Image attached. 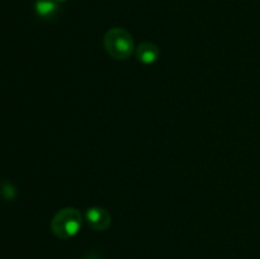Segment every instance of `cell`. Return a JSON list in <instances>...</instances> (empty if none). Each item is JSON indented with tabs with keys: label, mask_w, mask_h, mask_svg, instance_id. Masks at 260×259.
<instances>
[{
	"label": "cell",
	"mask_w": 260,
	"mask_h": 259,
	"mask_svg": "<svg viewBox=\"0 0 260 259\" xmlns=\"http://www.w3.org/2000/svg\"><path fill=\"white\" fill-rule=\"evenodd\" d=\"M83 225V215L74 207H66L58 211L51 221L53 235L60 239H70L80 231Z\"/></svg>",
	"instance_id": "6da1fadb"
},
{
	"label": "cell",
	"mask_w": 260,
	"mask_h": 259,
	"mask_svg": "<svg viewBox=\"0 0 260 259\" xmlns=\"http://www.w3.org/2000/svg\"><path fill=\"white\" fill-rule=\"evenodd\" d=\"M104 48L116 60H126L135 51L134 38L123 28H112L104 36Z\"/></svg>",
	"instance_id": "7a4b0ae2"
},
{
	"label": "cell",
	"mask_w": 260,
	"mask_h": 259,
	"mask_svg": "<svg viewBox=\"0 0 260 259\" xmlns=\"http://www.w3.org/2000/svg\"><path fill=\"white\" fill-rule=\"evenodd\" d=\"M85 220L94 231H106L112 223V216L106 208L94 206L86 210Z\"/></svg>",
	"instance_id": "3957f363"
},
{
	"label": "cell",
	"mask_w": 260,
	"mask_h": 259,
	"mask_svg": "<svg viewBox=\"0 0 260 259\" xmlns=\"http://www.w3.org/2000/svg\"><path fill=\"white\" fill-rule=\"evenodd\" d=\"M135 53H136V57L140 62L145 63V65H150V63H154L159 58L160 50L155 43L144 42L137 46Z\"/></svg>",
	"instance_id": "277c9868"
},
{
	"label": "cell",
	"mask_w": 260,
	"mask_h": 259,
	"mask_svg": "<svg viewBox=\"0 0 260 259\" xmlns=\"http://www.w3.org/2000/svg\"><path fill=\"white\" fill-rule=\"evenodd\" d=\"M35 10L42 19H52L58 14L60 3L56 0H36Z\"/></svg>",
	"instance_id": "5b68a950"
},
{
	"label": "cell",
	"mask_w": 260,
	"mask_h": 259,
	"mask_svg": "<svg viewBox=\"0 0 260 259\" xmlns=\"http://www.w3.org/2000/svg\"><path fill=\"white\" fill-rule=\"evenodd\" d=\"M56 2H58V3H63V2H66V0H56Z\"/></svg>",
	"instance_id": "8992f818"
}]
</instances>
